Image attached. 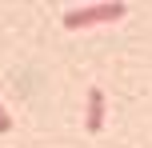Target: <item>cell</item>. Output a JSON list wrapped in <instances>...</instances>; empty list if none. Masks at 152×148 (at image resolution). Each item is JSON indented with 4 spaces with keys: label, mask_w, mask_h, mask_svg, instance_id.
Instances as JSON below:
<instances>
[{
    "label": "cell",
    "mask_w": 152,
    "mask_h": 148,
    "mask_svg": "<svg viewBox=\"0 0 152 148\" xmlns=\"http://www.w3.org/2000/svg\"><path fill=\"white\" fill-rule=\"evenodd\" d=\"M84 128L92 136L104 132V88H88V108H84Z\"/></svg>",
    "instance_id": "cell-2"
},
{
    "label": "cell",
    "mask_w": 152,
    "mask_h": 148,
    "mask_svg": "<svg viewBox=\"0 0 152 148\" xmlns=\"http://www.w3.org/2000/svg\"><path fill=\"white\" fill-rule=\"evenodd\" d=\"M4 132H12V116H8V108L0 104V136H4Z\"/></svg>",
    "instance_id": "cell-3"
},
{
    "label": "cell",
    "mask_w": 152,
    "mask_h": 148,
    "mask_svg": "<svg viewBox=\"0 0 152 148\" xmlns=\"http://www.w3.org/2000/svg\"><path fill=\"white\" fill-rule=\"evenodd\" d=\"M128 16V4L124 0H108V4H84V8H68L64 12V28H88V24H112Z\"/></svg>",
    "instance_id": "cell-1"
}]
</instances>
